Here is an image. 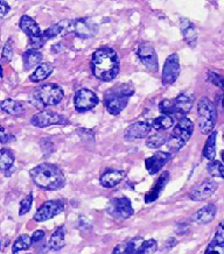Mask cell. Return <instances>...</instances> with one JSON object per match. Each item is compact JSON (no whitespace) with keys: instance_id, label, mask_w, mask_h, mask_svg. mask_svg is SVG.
I'll use <instances>...</instances> for the list:
<instances>
[{"instance_id":"cell-21","label":"cell","mask_w":224,"mask_h":254,"mask_svg":"<svg viewBox=\"0 0 224 254\" xmlns=\"http://www.w3.org/2000/svg\"><path fill=\"white\" fill-rule=\"evenodd\" d=\"M125 177V172L119 169H106L99 177V183L104 188H113L119 185Z\"/></svg>"},{"instance_id":"cell-23","label":"cell","mask_w":224,"mask_h":254,"mask_svg":"<svg viewBox=\"0 0 224 254\" xmlns=\"http://www.w3.org/2000/svg\"><path fill=\"white\" fill-rule=\"evenodd\" d=\"M217 212L216 206L214 204H207L200 210L194 213L192 217V220L194 223L199 224V225H207L210 222H213L215 218Z\"/></svg>"},{"instance_id":"cell-24","label":"cell","mask_w":224,"mask_h":254,"mask_svg":"<svg viewBox=\"0 0 224 254\" xmlns=\"http://www.w3.org/2000/svg\"><path fill=\"white\" fill-rule=\"evenodd\" d=\"M180 29H181L183 40L190 47H196L197 43V31L195 25L186 18L180 19Z\"/></svg>"},{"instance_id":"cell-44","label":"cell","mask_w":224,"mask_h":254,"mask_svg":"<svg viewBox=\"0 0 224 254\" xmlns=\"http://www.w3.org/2000/svg\"><path fill=\"white\" fill-rule=\"evenodd\" d=\"M221 158H222V161L224 162V150H222V152H221Z\"/></svg>"},{"instance_id":"cell-27","label":"cell","mask_w":224,"mask_h":254,"mask_svg":"<svg viewBox=\"0 0 224 254\" xmlns=\"http://www.w3.org/2000/svg\"><path fill=\"white\" fill-rule=\"evenodd\" d=\"M54 71V65L49 62H45L41 63L38 68L35 69V71L29 76V79L33 83H40L42 81H45L52 75V72Z\"/></svg>"},{"instance_id":"cell-31","label":"cell","mask_w":224,"mask_h":254,"mask_svg":"<svg viewBox=\"0 0 224 254\" xmlns=\"http://www.w3.org/2000/svg\"><path fill=\"white\" fill-rule=\"evenodd\" d=\"M216 136L217 132L214 131L208 135L205 148H203V156L209 161H214L216 156Z\"/></svg>"},{"instance_id":"cell-25","label":"cell","mask_w":224,"mask_h":254,"mask_svg":"<svg viewBox=\"0 0 224 254\" xmlns=\"http://www.w3.org/2000/svg\"><path fill=\"white\" fill-rule=\"evenodd\" d=\"M174 103H175L176 113L185 116L187 113H189L190 110H192L194 104V98L192 95H189V93L181 92L175 99H174Z\"/></svg>"},{"instance_id":"cell-5","label":"cell","mask_w":224,"mask_h":254,"mask_svg":"<svg viewBox=\"0 0 224 254\" xmlns=\"http://www.w3.org/2000/svg\"><path fill=\"white\" fill-rule=\"evenodd\" d=\"M194 132V123L187 117L179 119L173 132L170 133L167 147L170 152H179L192 138Z\"/></svg>"},{"instance_id":"cell-33","label":"cell","mask_w":224,"mask_h":254,"mask_svg":"<svg viewBox=\"0 0 224 254\" xmlns=\"http://www.w3.org/2000/svg\"><path fill=\"white\" fill-rule=\"evenodd\" d=\"M169 140V135H167L166 133L158 132L155 134L149 135V138L146 139V146L149 147V148H160V147L163 146Z\"/></svg>"},{"instance_id":"cell-32","label":"cell","mask_w":224,"mask_h":254,"mask_svg":"<svg viewBox=\"0 0 224 254\" xmlns=\"http://www.w3.org/2000/svg\"><path fill=\"white\" fill-rule=\"evenodd\" d=\"M173 124H174V119L172 116L162 115L160 117H156L155 119H153L152 128L158 132H165L173 126Z\"/></svg>"},{"instance_id":"cell-11","label":"cell","mask_w":224,"mask_h":254,"mask_svg":"<svg viewBox=\"0 0 224 254\" xmlns=\"http://www.w3.org/2000/svg\"><path fill=\"white\" fill-rule=\"evenodd\" d=\"M99 103L98 96L96 92L91 91L89 89H81L74 96V106L75 110L78 112H86L96 108Z\"/></svg>"},{"instance_id":"cell-40","label":"cell","mask_w":224,"mask_h":254,"mask_svg":"<svg viewBox=\"0 0 224 254\" xmlns=\"http://www.w3.org/2000/svg\"><path fill=\"white\" fill-rule=\"evenodd\" d=\"M2 61H11L13 59V45L12 40H8L7 43H6L4 49H2V55H1Z\"/></svg>"},{"instance_id":"cell-29","label":"cell","mask_w":224,"mask_h":254,"mask_svg":"<svg viewBox=\"0 0 224 254\" xmlns=\"http://www.w3.org/2000/svg\"><path fill=\"white\" fill-rule=\"evenodd\" d=\"M14 161L15 158L12 150L8 148H2L1 152H0V168H1L2 173H4L6 176L11 175L9 169L13 168Z\"/></svg>"},{"instance_id":"cell-13","label":"cell","mask_w":224,"mask_h":254,"mask_svg":"<svg viewBox=\"0 0 224 254\" xmlns=\"http://www.w3.org/2000/svg\"><path fill=\"white\" fill-rule=\"evenodd\" d=\"M180 75V58L176 53L170 54L166 59L162 69V84L170 86L176 82Z\"/></svg>"},{"instance_id":"cell-22","label":"cell","mask_w":224,"mask_h":254,"mask_svg":"<svg viewBox=\"0 0 224 254\" xmlns=\"http://www.w3.org/2000/svg\"><path fill=\"white\" fill-rule=\"evenodd\" d=\"M67 34H70V20H62L42 32V38L47 41V40L58 38V36H65Z\"/></svg>"},{"instance_id":"cell-10","label":"cell","mask_w":224,"mask_h":254,"mask_svg":"<svg viewBox=\"0 0 224 254\" xmlns=\"http://www.w3.org/2000/svg\"><path fill=\"white\" fill-rule=\"evenodd\" d=\"M31 124L39 128H43L51 125H66V124H69V120L65 116L52 110H43L32 117Z\"/></svg>"},{"instance_id":"cell-43","label":"cell","mask_w":224,"mask_h":254,"mask_svg":"<svg viewBox=\"0 0 224 254\" xmlns=\"http://www.w3.org/2000/svg\"><path fill=\"white\" fill-rule=\"evenodd\" d=\"M43 238H45V232H43L42 230H38V231H35L34 233H33L32 242H33V244L40 243Z\"/></svg>"},{"instance_id":"cell-19","label":"cell","mask_w":224,"mask_h":254,"mask_svg":"<svg viewBox=\"0 0 224 254\" xmlns=\"http://www.w3.org/2000/svg\"><path fill=\"white\" fill-rule=\"evenodd\" d=\"M169 172H163L161 175H160L159 180L155 182V185L153 186V188L149 190V192L145 195V203L146 204H149V203L155 202L156 199L161 196V193L167 186V183L169 181Z\"/></svg>"},{"instance_id":"cell-12","label":"cell","mask_w":224,"mask_h":254,"mask_svg":"<svg viewBox=\"0 0 224 254\" xmlns=\"http://www.w3.org/2000/svg\"><path fill=\"white\" fill-rule=\"evenodd\" d=\"M63 210H65V202L63 200H47L36 210L33 219L38 223L46 222V220H49L54 218L55 216L60 215V213L63 212Z\"/></svg>"},{"instance_id":"cell-18","label":"cell","mask_w":224,"mask_h":254,"mask_svg":"<svg viewBox=\"0 0 224 254\" xmlns=\"http://www.w3.org/2000/svg\"><path fill=\"white\" fill-rule=\"evenodd\" d=\"M205 254H224V220L217 226L215 236L207 246Z\"/></svg>"},{"instance_id":"cell-9","label":"cell","mask_w":224,"mask_h":254,"mask_svg":"<svg viewBox=\"0 0 224 254\" xmlns=\"http://www.w3.org/2000/svg\"><path fill=\"white\" fill-rule=\"evenodd\" d=\"M70 33L81 39L95 38L98 33V26L90 18H77L70 20Z\"/></svg>"},{"instance_id":"cell-4","label":"cell","mask_w":224,"mask_h":254,"mask_svg":"<svg viewBox=\"0 0 224 254\" xmlns=\"http://www.w3.org/2000/svg\"><path fill=\"white\" fill-rule=\"evenodd\" d=\"M197 120H199V128L202 134H210L214 132L217 120V110L214 103L208 97H201L197 102Z\"/></svg>"},{"instance_id":"cell-26","label":"cell","mask_w":224,"mask_h":254,"mask_svg":"<svg viewBox=\"0 0 224 254\" xmlns=\"http://www.w3.org/2000/svg\"><path fill=\"white\" fill-rule=\"evenodd\" d=\"M42 61V54L39 52L38 49H28L23 53L22 55V62H23V69L26 71L34 68L36 65L41 64Z\"/></svg>"},{"instance_id":"cell-7","label":"cell","mask_w":224,"mask_h":254,"mask_svg":"<svg viewBox=\"0 0 224 254\" xmlns=\"http://www.w3.org/2000/svg\"><path fill=\"white\" fill-rule=\"evenodd\" d=\"M36 99L46 106L58 105L65 97L62 88L58 84L41 85L35 92Z\"/></svg>"},{"instance_id":"cell-35","label":"cell","mask_w":224,"mask_h":254,"mask_svg":"<svg viewBox=\"0 0 224 254\" xmlns=\"http://www.w3.org/2000/svg\"><path fill=\"white\" fill-rule=\"evenodd\" d=\"M207 170H208V173L212 176L222 177L224 180V165L222 162L217 161V160L210 161L208 165H207Z\"/></svg>"},{"instance_id":"cell-36","label":"cell","mask_w":224,"mask_h":254,"mask_svg":"<svg viewBox=\"0 0 224 254\" xmlns=\"http://www.w3.org/2000/svg\"><path fill=\"white\" fill-rule=\"evenodd\" d=\"M158 250V243L155 239L144 240L142 247H140L139 254H153Z\"/></svg>"},{"instance_id":"cell-28","label":"cell","mask_w":224,"mask_h":254,"mask_svg":"<svg viewBox=\"0 0 224 254\" xmlns=\"http://www.w3.org/2000/svg\"><path fill=\"white\" fill-rule=\"evenodd\" d=\"M1 110L7 115L21 117L25 115V106L22 103L14 99H5L1 102Z\"/></svg>"},{"instance_id":"cell-34","label":"cell","mask_w":224,"mask_h":254,"mask_svg":"<svg viewBox=\"0 0 224 254\" xmlns=\"http://www.w3.org/2000/svg\"><path fill=\"white\" fill-rule=\"evenodd\" d=\"M32 245H33L32 237L28 235H21L15 239L14 243H13L12 252L13 254H18L19 252H21V251L28 250Z\"/></svg>"},{"instance_id":"cell-2","label":"cell","mask_w":224,"mask_h":254,"mask_svg":"<svg viewBox=\"0 0 224 254\" xmlns=\"http://www.w3.org/2000/svg\"><path fill=\"white\" fill-rule=\"evenodd\" d=\"M33 182L45 190H59L66 185V176L61 169L53 163H41L29 172Z\"/></svg>"},{"instance_id":"cell-15","label":"cell","mask_w":224,"mask_h":254,"mask_svg":"<svg viewBox=\"0 0 224 254\" xmlns=\"http://www.w3.org/2000/svg\"><path fill=\"white\" fill-rule=\"evenodd\" d=\"M219 188V185L215 180L207 179L203 180L201 183L196 185L194 188L190 190L188 193L189 199L194 200V202H202L206 200L209 197H212L215 191Z\"/></svg>"},{"instance_id":"cell-17","label":"cell","mask_w":224,"mask_h":254,"mask_svg":"<svg viewBox=\"0 0 224 254\" xmlns=\"http://www.w3.org/2000/svg\"><path fill=\"white\" fill-rule=\"evenodd\" d=\"M170 156H172L170 153L159 150L154 155L147 158L145 160V167L147 172L149 173V175H155L156 173H159V170H161L162 167L169 161Z\"/></svg>"},{"instance_id":"cell-16","label":"cell","mask_w":224,"mask_h":254,"mask_svg":"<svg viewBox=\"0 0 224 254\" xmlns=\"http://www.w3.org/2000/svg\"><path fill=\"white\" fill-rule=\"evenodd\" d=\"M152 131V123L147 120H142V122H136L130 125L125 129L124 133V139L126 141H132V140H139L146 138Z\"/></svg>"},{"instance_id":"cell-3","label":"cell","mask_w":224,"mask_h":254,"mask_svg":"<svg viewBox=\"0 0 224 254\" xmlns=\"http://www.w3.org/2000/svg\"><path fill=\"white\" fill-rule=\"evenodd\" d=\"M135 93V88L129 83L116 85L104 96V104L109 113L118 116L128 105L129 98Z\"/></svg>"},{"instance_id":"cell-39","label":"cell","mask_w":224,"mask_h":254,"mask_svg":"<svg viewBox=\"0 0 224 254\" xmlns=\"http://www.w3.org/2000/svg\"><path fill=\"white\" fill-rule=\"evenodd\" d=\"M208 79L210 82H212V84L219 86V88L223 91L222 105H223V109H224V78L221 77V76H219L215 72H209L208 73Z\"/></svg>"},{"instance_id":"cell-20","label":"cell","mask_w":224,"mask_h":254,"mask_svg":"<svg viewBox=\"0 0 224 254\" xmlns=\"http://www.w3.org/2000/svg\"><path fill=\"white\" fill-rule=\"evenodd\" d=\"M144 243V239L140 237H136L126 242H123L113 249L111 254H139L140 247Z\"/></svg>"},{"instance_id":"cell-1","label":"cell","mask_w":224,"mask_h":254,"mask_svg":"<svg viewBox=\"0 0 224 254\" xmlns=\"http://www.w3.org/2000/svg\"><path fill=\"white\" fill-rule=\"evenodd\" d=\"M92 73L103 82H111L119 73V56L111 47H102L95 50L91 59Z\"/></svg>"},{"instance_id":"cell-37","label":"cell","mask_w":224,"mask_h":254,"mask_svg":"<svg viewBox=\"0 0 224 254\" xmlns=\"http://www.w3.org/2000/svg\"><path fill=\"white\" fill-rule=\"evenodd\" d=\"M159 109L161 110L163 115H167V116H172L173 113H176L174 99H163L159 104Z\"/></svg>"},{"instance_id":"cell-6","label":"cell","mask_w":224,"mask_h":254,"mask_svg":"<svg viewBox=\"0 0 224 254\" xmlns=\"http://www.w3.org/2000/svg\"><path fill=\"white\" fill-rule=\"evenodd\" d=\"M20 28L29 38V45L32 49H38L45 45V39L42 38V32L40 26L34 19L28 15H22L20 19Z\"/></svg>"},{"instance_id":"cell-8","label":"cell","mask_w":224,"mask_h":254,"mask_svg":"<svg viewBox=\"0 0 224 254\" xmlns=\"http://www.w3.org/2000/svg\"><path fill=\"white\" fill-rule=\"evenodd\" d=\"M106 211L113 218L117 219H129L133 216L132 203L128 197H118L109 200Z\"/></svg>"},{"instance_id":"cell-45","label":"cell","mask_w":224,"mask_h":254,"mask_svg":"<svg viewBox=\"0 0 224 254\" xmlns=\"http://www.w3.org/2000/svg\"><path fill=\"white\" fill-rule=\"evenodd\" d=\"M223 139H224V135H223Z\"/></svg>"},{"instance_id":"cell-30","label":"cell","mask_w":224,"mask_h":254,"mask_svg":"<svg viewBox=\"0 0 224 254\" xmlns=\"http://www.w3.org/2000/svg\"><path fill=\"white\" fill-rule=\"evenodd\" d=\"M66 245L65 242V226H59L58 229L53 232V235L49 238L48 246L52 251H60Z\"/></svg>"},{"instance_id":"cell-38","label":"cell","mask_w":224,"mask_h":254,"mask_svg":"<svg viewBox=\"0 0 224 254\" xmlns=\"http://www.w3.org/2000/svg\"><path fill=\"white\" fill-rule=\"evenodd\" d=\"M32 204H33V193L29 192L28 195L21 200V203H20L19 215L23 216L26 215V213H28L29 210L32 208Z\"/></svg>"},{"instance_id":"cell-42","label":"cell","mask_w":224,"mask_h":254,"mask_svg":"<svg viewBox=\"0 0 224 254\" xmlns=\"http://www.w3.org/2000/svg\"><path fill=\"white\" fill-rule=\"evenodd\" d=\"M9 9H11V7H9L7 2L1 0V1H0V16H1V18H5V16L7 15V13L9 12Z\"/></svg>"},{"instance_id":"cell-41","label":"cell","mask_w":224,"mask_h":254,"mask_svg":"<svg viewBox=\"0 0 224 254\" xmlns=\"http://www.w3.org/2000/svg\"><path fill=\"white\" fill-rule=\"evenodd\" d=\"M0 133H1V136H0V141H1V143L14 141L15 136L11 135L9 133H6V129L4 128V127H1V129H0Z\"/></svg>"},{"instance_id":"cell-14","label":"cell","mask_w":224,"mask_h":254,"mask_svg":"<svg viewBox=\"0 0 224 254\" xmlns=\"http://www.w3.org/2000/svg\"><path fill=\"white\" fill-rule=\"evenodd\" d=\"M138 58L140 61L143 62V64L146 66L149 71L152 72H158L159 70V60L156 52L151 43L144 42L140 43L138 47Z\"/></svg>"}]
</instances>
